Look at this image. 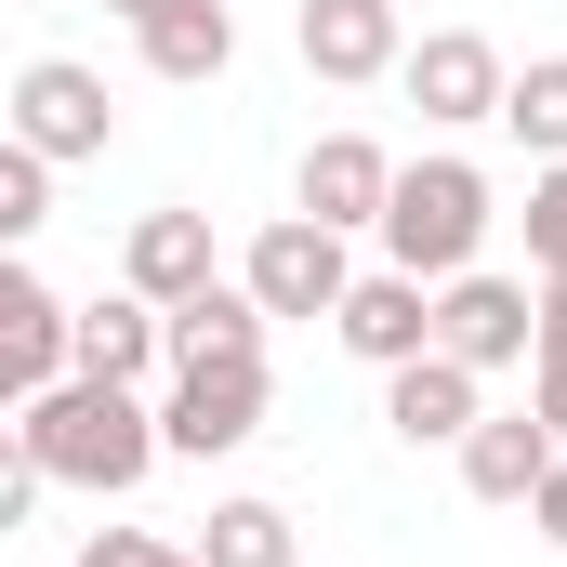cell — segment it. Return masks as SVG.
<instances>
[{
	"label": "cell",
	"mask_w": 567,
	"mask_h": 567,
	"mask_svg": "<svg viewBox=\"0 0 567 567\" xmlns=\"http://www.w3.org/2000/svg\"><path fill=\"white\" fill-rule=\"evenodd\" d=\"M13 449H27L53 488H93V502H120V488H145V475L172 462L158 396H145V383H93V370H66L53 396H27V410H13Z\"/></svg>",
	"instance_id": "6da1fadb"
},
{
	"label": "cell",
	"mask_w": 567,
	"mask_h": 567,
	"mask_svg": "<svg viewBox=\"0 0 567 567\" xmlns=\"http://www.w3.org/2000/svg\"><path fill=\"white\" fill-rule=\"evenodd\" d=\"M488 225H502V212H488V172L435 145V158H410V172H396V198H383V265H410V278L449 290V278H475Z\"/></svg>",
	"instance_id": "7a4b0ae2"
},
{
	"label": "cell",
	"mask_w": 567,
	"mask_h": 567,
	"mask_svg": "<svg viewBox=\"0 0 567 567\" xmlns=\"http://www.w3.org/2000/svg\"><path fill=\"white\" fill-rule=\"evenodd\" d=\"M238 278H251V303H265V317H343V290L370 278V265L343 251V225H317V212H278V225L238 251Z\"/></svg>",
	"instance_id": "3957f363"
},
{
	"label": "cell",
	"mask_w": 567,
	"mask_h": 567,
	"mask_svg": "<svg viewBox=\"0 0 567 567\" xmlns=\"http://www.w3.org/2000/svg\"><path fill=\"white\" fill-rule=\"evenodd\" d=\"M396 80H410L423 133H475V120H502V93H515V66H502V40H488V27H423Z\"/></svg>",
	"instance_id": "277c9868"
},
{
	"label": "cell",
	"mask_w": 567,
	"mask_h": 567,
	"mask_svg": "<svg viewBox=\"0 0 567 567\" xmlns=\"http://www.w3.org/2000/svg\"><path fill=\"white\" fill-rule=\"evenodd\" d=\"M106 133H120V106H106V80H93L80 53L13 66V145H40V158L66 172V158H106Z\"/></svg>",
	"instance_id": "5b68a950"
},
{
	"label": "cell",
	"mask_w": 567,
	"mask_h": 567,
	"mask_svg": "<svg viewBox=\"0 0 567 567\" xmlns=\"http://www.w3.org/2000/svg\"><path fill=\"white\" fill-rule=\"evenodd\" d=\"M435 343H449L462 370H515V357H542V290L502 278V265H475V278L435 290Z\"/></svg>",
	"instance_id": "8992f818"
},
{
	"label": "cell",
	"mask_w": 567,
	"mask_h": 567,
	"mask_svg": "<svg viewBox=\"0 0 567 567\" xmlns=\"http://www.w3.org/2000/svg\"><path fill=\"white\" fill-rule=\"evenodd\" d=\"M290 40H303V66H317L330 93H370V80H396V66H410L396 0H303V13H290Z\"/></svg>",
	"instance_id": "52a82bcc"
},
{
	"label": "cell",
	"mask_w": 567,
	"mask_h": 567,
	"mask_svg": "<svg viewBox=\"0 0 567 567\" xmlns=\"http://www.w3.org/2000/svg\"><path fill=\"white\" fill-rule=\"evenodd\" d=\"M396 172H410V158H383L370 133H317V145H303V172H290V198H303L317 225H343V238H383Z\"/></svg>",
	"instance_id": "ba28073f"
},
{
	"label": "cell",
	"mask_w": 567,
	"mask_h": 567,
	"mask_svg": "<svg viewBox=\"0 0 567 567\" xmlns=\"http://www.w3.org/2000/svg\"><path fill=\"white\" fill-rule=\"evenodd\" d=\"M158 435H172V462H225V449H251V435H265V370H172Z\"/></svg>",
	"instance_id": "9c48e42d"
},
{
	"label": "cell",
	"mask_w": 567,
	"mask_h": 567,
	"mask_svg": "<svg viewBox=\"0 0 567 567\" xmlns=\"http://www.w3.org/2000/svg\"><path fill=\"white\" fill-rule=\"evenodd\" d=\"M343 357H370V370H410V357H435V278H410V265H370V278L343 290Z\"/></svg>",
	"instance_id": "30bf717a"
},
{
	"label": "cell",
	"mask_w": 567,
	"mask_h": 567,
	"mask_svg": "<svg viewBox=\"0 0 567 567\" xmlns=\"http://www.w3.org/2000/svg\"><path fill=\"white\" fill-rule=\"evenodd\" d=\"M66 370H80V303H53V290L13 265V278H0V383H13V410L53 396Z\"/></svg>",
	"instance_id": "8fae6325"
},
{
	"label": "cell",
	"mask_w": 567,
	"mask_h": 567,
	"mask_svg": "<svg viewBox=\"0 0 567 567\" xmlns=\"http://www.w3.org/2000/svg\"><path fill=\"white\" fill-rule=\"evenodd\" d=\"M383 423L410 435V449H462V435L488 423V370H462V357L435 343L410 370H383Z\"/></svg>",
	"instance_id": "7c38bea8"
},
{
	"label": "cell",
	"mask_w": 567,
	"mask_h": 567,
	"mask_svg": "<svg viewBox=\"0 0 567 567\" xmlns=\"http://www.w3.org/2000/svg\"><path fill=\"white\" fill-rule=\"evenodd\" d=\"M555 462H567V435L542 423V410H488V423L462 435V488H475V502H515V515L542 502Z\"/></svg>",
	"instance_id": "4fadbf2b"
},
{
	"label": "cell",
	"mask_w": 567,
	"mask_h": 567,
	"mask_svg": "<svg viewBox=\"0 0 567 567\" xmlns=\"http://www.w3.org/2000/svg\"><path fill=\"white\" fill-rule=\"evenodd\" d=\"M212 278H225V265H212V212H145L133 238H120V290H145L158 317L198 303Z\"/></svg>",
	"instance_id": "5bb4252c"
},
{
	"label": "cell",
	"mask_w": 567,
	"mask_h": 567,
	"mask_svg": "<svg viewBox=\"0 0 567 567\" xmlns=\"http://www.w3.org/2000/svg\"><path fill=\"white\" fill-rule=\"evenodd\" d=\"M265 303H251V278H212L198 303H172V370H265Z\"/></svg>",
	"instance_id": "9a60e30c"
},
{
	"label": "cell",
	"mask_w": 567,
	"mask_h": 567,
	"mask_svg": "<svg viewBox=\"0 0 567 567\" xmlns=\"http://www.w3.org/2000/svg\"><path fill=\"white\" fill-rule=\"evenodd\" d=\"M145 80H172V93H198V80H225L238 66V13L225 0H172V13H145Z\"/></svg>",
	"instance_id": "2e32d148"
},
{
	"label": "cell",
	"mask_w": 567,
	"mask_h": 567,
	"mask_svg": "<svg viewBox=\"0 0 567 567\" xmlns=\"http://www.w3.org/2000/svg\"><path fill=\"white\" fill-rule=\"evenodd\" d=\"M80 370H93V383H158V370H172V317H158L145 290L80 303Z\"/></svg>",
	"instance_id": "e0dca14e"
},
{
	"label": "cell",
	"mask_w": 567,
	"mask_h": 567,
	"mask_svg": "<svg viewBox=\"0 0 567 567\" xmlns=\"http://www.w3.org/2000/svg\"><path fill=\"white\" fill-rule=\"evenodd\" d=\"M198 567H290V515L278 502H212V528L185 542Z\"/></svg>",
	"instance_id": "ac0fdd59"
},
{
	"label": "cell",
	"mask_w": 567,
	"mask_h": 567,
	"mask_svg": "<svg viewBox=\"0 0 567 567\" xmlns=\"http://www.w3.org/2000/svg\"><path fill=\"white\" fill-rule=\"evenodd\" d=\"M502 133L528 145V158H567V53H528V66H515V93H502Z\"/></svg>",
	"instance_id": "d6986e66"
},
{
	"label": "cell",
	"mask_w": 567,
	"mask_h": 567,
	"mask_svg": "<svg viewBox=\"0 0 567 567\" xmlns=\"http://www.w3.org/2000/svg\"><path fill=\"white\" fill-rule=\"evenodd\" d=\"M40 225H53V158L0 145V238H40Z\"/></svg>",
	"instance_id": "ffe728a7"
},
{
	"label": "cell",
	"mask_w": 567,
	"mask_h": 567,
	"mask_svg": "<svg viewBox=\"0 0 567 567\" xmlns=\"http://www.w3.org/2000/svg\"><path fill=\"white\" fill-rule=\"evenodd\" d=\"M528 265L567 278V158H528Z\"/></svg>",
	"instance_id": "44dd1931"
},
{
	"label": "cell",
	"mask_w": 567,
	"mask_h": 567,
	"mask_svg": "<svg viewBox=\"0 0 567 567\" xmlns=\"http://www.w3.org/2000/svg\"><path fill=\"white\" fill-rule=\"evenodd\" d=\"M80 567H198V555H172V542H145V528H93Z\"/></svg>",
	"instance_id": "7402d4cb"
},
{
	"label": "cell",
	"mask_w": 567,
	"mask_h": 567,
	"mask_svg": "<svg viewBox=\"0 0 567 567\" xmlns=\"http://www.w3.org/2000/svg\"><path fill=\"white\" fill-rule=\"evenodd\" d=\"M40 488H53V475H40V462L13 449V462H0V528H27V502H40Z\"/></svg>",
	"instance_id": "603a6c76"
},
{
	"label": "cell",
	"mask_w": 567,
	"mask_h": 567,
	"mask_svg": "<svg viewBox=\"0 0 567 567\" xmlns=\"http://www.w3.org/2000/svg\"><path fill=\"white\" fill-rule=\"evenodd\" d=\"M528 410H542V423L567 435V357H528Z\"/></svg>",
	"instance_id": "cb8c5ba5"
},
{
	"label": "cell",
	"mask_w": 567,
	"mask_h": 567,
	"mask_svg": "<svg viewBox=\"0 0 567 567\" xmlns=\"http://www.w3.org/2000/svg\"><path fill=\"white\" fill-rule=\"evenodd\" d=\"M528 528H542V542H555V555H567V462H555V475H542V502H528Z\"/></svg>",
	"instance_id": "d4e9b609"
},
{
	"label": "cell",
	"mask_w": 567,
	"mask_h": 567,
	"mask_svg": "<svg viewBox=\"0 0 567 567\" xmlns=\"http://www.w3.org/2000/svg\"><path fill=\"white\" fill-rule=\"evenodd\" d=\"M542 357H567V278H542Z\"/></svg>",
	"instance_id": "484cf974"
},
{
	"label": "cell",
	"mask_w": 567,
	"mask_h": 567,
	"mask_svg": "<svg viewBox=\"0 0 567 567\" xmlns=\"http://www.w3.org/2000/svg\"><path fill=\"white\" fill-rule=\"evenodd\" d=\"M120 13H133V27H145V13H172V0H120Z\"/></svg>",
	"instance_id": "4316f807"
}]
</instances>
